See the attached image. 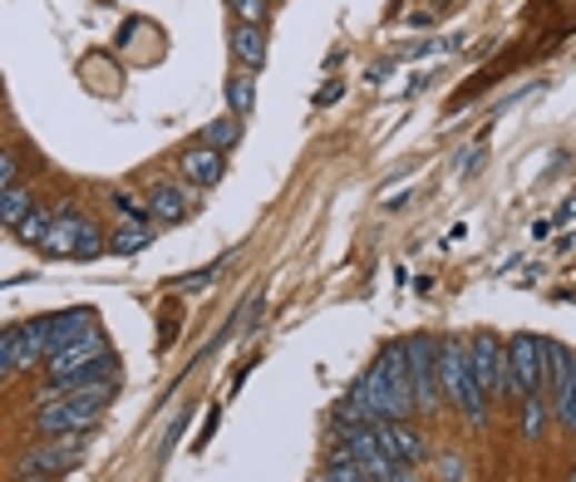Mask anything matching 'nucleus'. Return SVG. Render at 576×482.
Masks as SVG:
<instances>
[{
	"label": "nucleus",
	"mask_w": 576,
	"mask_h": 482,
	"mask_svg": "<svg viewBox=\"0 0 576 482\" xmlns=\"http://www.w3.org/2000/svg\"><path fill=\"white\" fill-rule=\"evenodd\" d=\"M375 419H389V423H409L419 413V399H414V374H409V354H405V340L389 344L385 354L355 379L350 389Z\"/></svg>",
	"instance_id": "1"
},
{
	"label": "nucleus",
	"mask_w": 576,
	"mask_h": 482,
	"mask_svg": "<svg viewBox=\"0 0 576 482\" xmlns=\"http://www.w3.org/2000/svg\"><path fill=\"white\" fill-rule=\"evenodd\" d=\"M113 360L119 354L109 350V340H103V330L95 325L89 335H79L75 344H64V350H54L50 360H44V374L50 379H64V384H85V379H109Z\"/></svg>",
	"instance_id": "2"
},
{
	"label": "nucleus",
	"mask_w": 576,
	"mask_h": 482,
	"mask_svg": "<svg viewBox=\"0 0 576 482\" xmlns=\"http://www.w3.org/2000/svg\"><path fill=\"white\" fill-rule=\"evenodd\" d=\"M547 389V340L537 335H513L508 340V370H503L498 399H533Z\"/></svg>",
	"instance_id": "3"
},
{
	"label": "nucleus",
	"mask_w": 576,
	"mask_h": 482,
	"mask_svg": "<svg viewBox=\"0 0 576 482\" xmlns=\"http://www.w3.org/2000/svg\"><path fill=\"white\" fill-rule=\"evenodd\" d=\"M50 360V340H44V320H26V325H10L0 335V374H20L34 364Z\"/></svg>",
	"instance_id": "4"
},
{
	"label": "nucleus",
	"mask_w": 576,
	"mask_h": 482,
	"mask_svg": "<svg viewBox=\"0 0 576 482\" xmlns=\"http://www.w3.org/2000/svg\"><path fill=\"white\" fill-rule=\"evenodd\" d=\"M405 354H409V374H414V399H419V413H434L444 399L439 389V340L429 335H409L405 340Z\"/></svg>",
	"instance_id": "5"
},
{
	"label": "nucleus",
	"mask_w": 576,
	"mask_h": 482,
	"mask_svg": "<svg viewBox=\"0 0 576 482\" xmlns=\"http://www.w3.org/2000/svg\"><path fill=\"white\" fill-rule=\"evenodd\" d=\"M40 251H44V257H79V261H89V257H99V251H103V237L85 222V217L54 212V227H50V237H44Z\"/></svg>",
	"instance_id": "6"
},
{
	"label": "nucleus",
	"mask_w": 576,
	"mask_h": 482,
	"mask_svg": "<svg viewBox=\"0 0 576 482\" xmlns=\"http://www.w3.org/2000/svg\"><path fill=\"white\" fill-rule=\"evenodd\" d=\"M99 419H103V409H89V404H75V399H64V404H40V409H34V433H44V439L95 433Z\"/></svg>",
	"instance_id": "7"
},
{
	"label": "nucleus",
	"mask_w": 576,
	"mask_h": 482,
	"mask_svg": "<svg viewBox=\"0 0 576 482\" xmlns=\"http://www.w3.org/2000/svg\"><path fill=\"white\" fill-rule=\"evenodd\" d=\"M468 370H474V379L483 384V394L498 399L503 370H508V344H503L498 335H488V330H478V335L468 340Z\"/></svg>",
	"instance_id": "8"
},
{
	"label": "nucleus",
	"mask_w": 576,
	"mask_h": 482,
	"mask_svg": "<svg viewBox=\"0 0 576 482\" xmlns=\"http://www.w3.org/2000/svg\"><path fill=\"white\" fill-rule=\"evenodd\" d=\"M79 453H85V433H69V439H44V443L30 448L26 463H20V468H26V473L54 478V473H64V468H75Z\"/></svg>",
	"instance_id": "9"
},
{
	"label": "nucleus",
	"mask_w": 576,
	"mask_h": 482,
	"mask_svg": "<svg viewBox=\"0 0 576 482\" xmlns=\"http://www.w3.org/2000/svg\"><path fill=\"white\" fill-rule=\"evenodd\" d=\"M370 433H375V443L385 448L395 463H405V468H414L424 458V439L409 429V423H389V419H379V423H370Z\"/></svg>",
	"instance_id": "10"
},
{
	"label": "nucleus",
	"mask_w": 576,
	"mask_h": 482,
	"mask_svg": "<svg viewBox=\"0 0 576 482\" xmlns=\"http://www.w3.org/2000/svg\"><path fill=\"white\" fill-rule=\"evenodd\" d=\"M182 182H188V188H217V182H222V172H227V163H222V153H217V148H207V143H198V148H188V153H182Z\"/></svg>",
	"instance_id": "11"
},
{
	"label": "nucleus",
	"mask_w": 576,
	"mask_h": 482,
	"mask_svg": "<svg viewBox=\"0 0 576 482\" xmlns=\"http://www.w3.org/2000/svg\"><path fill=\"white\" fill-rule=\"evenodd\" d=\"M547 370H552V379H547V394H552V413H567V399H572V379H576V354L567 350V344H547Z\"/></svg>",
	"instance_id": "12"
},
{
	"label": "nucleus",
	"mask_w": 576,
	"mask_h": 482,
	"mask_svg": "<svg viewBox=\"0 0 576 482\" xmlns=\"http://www.w3.org/2000/svg\"><path fill=\"white\" fill-rule=\"evenodd\" d=\"M95 330V310H60V315H44V340H50V354L64 350V344H75L79 335H89Z\"/></svg>",
	"instance_id": "13"
},
{
	"label": "nucleus",
	"mask_w": 576,
	"mask_h": 482,
	"mask_svg": "<svg viewBox=\"0 0 576 482\" xmlns=\"http://www.w3.org/2000/svg\"><path fill=\"white\" fill-rule=\"evenodd\" d=\"M192 207H198V188H153V198H148V212L158 227H178Z\"/></svg>",
	"instance_id": "14"
},
{
	"label": "nucleus",
	"mask_w": 576,
	"mask_h": 482,
	"mask_svg": "<svg viewBox=\"0 0 576 482\" xmlns=\"http://www.w3.org/2000/svg\"><path fill=\"white\" fill-rule=\"evenodd\" d=\"M227 44H232V60L241 69H251V74L267 64V34H261V26H232Z\"/></svg>",
	"instance_id": "15"
},
{
	"label": "nucleus",
	"mask_w": 576,
	"mask_h": 482,
	"mask_svg": "<svg viewBox=\"0 0 576 482\" xmlns=\"http://www.w3.org/2000/svg\"><path fill=\"white\" fill-rule=\"evenodd\" d=\"M34 212V202H30V188H0V222L16 232L20 222Z\"/></svg>",
	"instance_id": "16"
},
{
	"label": "nucleus",
	"mask_w": 576,
	"mask_h": 482,
	"mask_svg": "<svg viewBox=\"0 0 576 482\" xmlns=\"http://www.w3.org/2000/svg\"><path fill=\"white\" fill-rule=\"evenodd\" d=\"M227 109H232L237 119H251V109H257V84H251V74L227 79Z\"/></svg>",
	"instance_id": "17"
},
{
	"label": "nucleus",
	"mask_w": 576,
	"mask_h": 482,
	"mask_svg": "<svg viewBox=\"0 0 576 482\" xmlns=\"http://www.w3.org/2000/svg\"><path fill=\"white\" fill-rule=\"evenodd\" d=\"M237 138H241V119H237V113H227V119H212V123L202 129V143H207V148H217V153L237 148Z\"/></svg>",
	"instance_id": "18"
},
{
	"label": "nucleus",
	"mask_w": 576,
	"mask_h": 482,
	"mask_svg": "<svg viewBox=\"0 0 576 482\" xmlns=\"http://www.w3.org/2000/svg\"><path fill=\"white\" fill-rule=\"evenodd\" d=\"M50 227H54V212H40V207H34V212L26 217V222L16 227V237L26 241V247H44V237H50Z\"/></svg>",
	"instance_id": "19"
},
{
	"label": "nucleus",
	"mask_w": 576,
	"mask_h": 482,
	"mask_svg": "<svg viewBox=\"0 0 576 482\" xmlns=\"http://www.w3.org/2000/svg\"><path fill=\"white\" fill-rule=\"evenodd\" d=\"M543 423H547V399H543V394L523 399V439H527V443L543 439Z\"/></svg>",
	"instance_id": "20"
},
{
	"label": "nucleus",
	"mask_w": 576,
	"mask_h": 482,
	"mask_svg": "<svg viewBox=\"0 0 576 482\" xmlns=\"http://www.w3.org/2000/svg\"><path fill=\"white\" fill-rule=\"evenodd\" d=\"M109 247L119 251V257H133V251H143V247H148V227H123V232H113V237H109Z\"/></svg>",
	"instance_id": "21"
},
{
	"label": "nucleus",
	"mask_w": 576,
	"mask_h": 482,
	"mask_svg": "<svg viewBox=\"0 0 576 482\" xmlns=\"http://www.w3.org/2000/svg\"><path fill=\"white\" fill-rule=\"evenodd\" d=\"M320 482H379V478L365 473V468H355V463H326Z\"/></svg>",
	"instance_id": "22"
},
{
	"label": "nucleus",
	"mask_w": 576,
	"mask_h": 482,
	"mask_svg": "<svg viewBox=\"0 0 576 482\" xmlns=\"http://www.w3.org/2000/svg\"><path fill=\"white\" fill-rule=\"evenodd\" d=\"M237 16V26H261L267 20V0H227Z\"/></svg>",
	"instance_id": "23"
},
{
	"label": "nucleus",
	"mask_w": 576,
	"mask_h": 482,
	"mask_svg": "<svg viewBox=\"0 0 576 482\" xmlns=\"http://www.w3.org/2000/svg\"><path fill=\"white\" fill-rule=\"evenodd\" d=\"M222 267H227V257L212 261V267H202V271H192V275H182V281H172V291H202V285L217 281V271H222Z\"/></svg>",
	"instance_id": "24"
},
{
	"label": "nucleus",
	"mask_w": 576,
	"mask_h": 482,
	"mask_svg": "<svg viewBox=\"0 0 576 482\" xmlns=\"http://www.w3.org/2000/svg\"><path fill=\"white\" fill-rule=\"evenodd\" d=\"M0 188H20V158L16 153L0 158Z\"/></svg>",
	"instance_id": "25"
},
{
	"label": "nucleus",
	"mask_w": 576,
	"mask_h": 482,
	"mask_svg": "<svg viewBox=\"0 0 576 482\" xmlns=\"http://www.w3.org/2000/svg\"><path fill=\"white\" fill-rule=\"evenodd\" d=\"M458 168H464V172H478V168H483V143L464 148V153H458Z\"/></svg>",
	"instance_id": "26"
},
{
	"label": "nucleus",
	"mask_w": 576,
	"mask_h": 482,
	"mask_svg": "<svg viewBox=\"0 0 576 482\" xmlns=\"http://www.w3.org/2000/svg\"><path fill=\"white\" fill-rule=\"evenodd\" d=\"M562 429L576 433V379H572V399H567V413H562Z\"/></svg>",
	"instance_id": "27"
},
{
	"label": "nucleus",
	"mask_w": 576,
	"mask_h": 482,
	"mask_svg": "<svg viewBox=\"0 0 576 482\" xmlns=\"http://www.w3.org/2000/svg\"><path fill=\"white\" fill-rule=\"evenodd\" d=\"M340 89H345L340 79H330V84H326V89H320V94H316V103H336V99H340Z\"/></svg>",
	"instance_id": "28"
},
{
	"label": "nucleus",
	"mask_w": 576,
	"mask_h": 482,
	"mask_svg": "<svg viewBox=\"0 0 576 482\" xmlns=\"http://www.w3.org/2000/svg\"><path fill=\"white\" fill-rule=\"evenodd\" d=\"M20 482H54V478H44V473H26V478H20Z\"/></svg>",
	"instance_id": "29"
},
{
	"label": "nucleus",
	"mask_w": 576,
	"mask_h": 482,
	"mask_svg": "<svg viewBox=\"0 0 576 482\" xmlns=\"http://www.w3.org/2000/svg\"><path fill=\"white\" fill-rule=\"evenodd\" d=\"M567 482H576V468H572V478H567Z\"/></svg>",
	"instance_id": "30"
}]
</instances>
